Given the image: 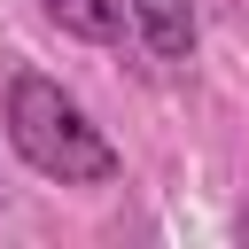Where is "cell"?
Here are the masks:
<instances>
[{"instance_id":"277c9868","label":"cell","mask_w":249,"mask_h":249,"mask_svg":"<svg viewBox=\"0 0 249 249\" xmlns=\"http://www.w3.org/2000/svg\"><path fill=\"white\" fill-rule=\"evenodd\" d=\"M241 241H249V210H241Z\"/></svg>"},{"instance_id":"6da1fadb","label":"cell","mask_w":249,"mask_h":249,"mask_svg":"<svg viewBox=\"0 0 249 249\" xmlns=\"http://www.w3.org/2000/svg\"><path fill=\"white\" fill-rule=\"evenodd\" d=\"M8 140H16V156L39 179H62V187L117 179V148L101 140V124H86V109L54 78H39V70H23L8 86Z\"/></svg>"},{"instance_id":"7a4b0ae2","label":"cell","mask_w":249,"mask_h":249,"mask_svg":"<svg viewBox=\"0 0 249 249\" xmlns=\"http://www.w3.org/2000/svg\"><path fill=\"white\" fill-rule=\"evenodd\" d=\"M132 23H140L156 62H187L195 54V0H132Z\"/></svg>"},{"instance_id":"3957f363","label":"cell","mask_w":249,"mask_h":249,"mask_svg":"<svg viewBox=\"0 0 249 249\" xmlns=\"http://www.w3.org/2000/svg\"><path fill=\"white\" fill-rule=\"evenodd\" d=\"M70 39H93V47H109V39H124V16H132V0H39Z\"/></svg>"}]
</instances>
